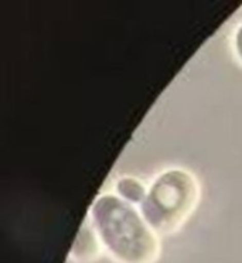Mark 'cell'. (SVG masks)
I'll return each mask as SVG.
<instances>
[{"mask_svg":"<svg viewBox=\"0 0 242 263\" xmlns=\"http://www.w3.org/2000/svg\"><path fill=\"white\" fill-rule=\"evenodd\" d=\"M115 194L132 205H142V202L147 195V189L138 178L125 176L116 180Z\"/></svg>","mask_w":242,"mask_h":263,"instance_id":"obj_4","label":"cell"},{"mask_svg":"<svg viewBox=\"0 0 242 263\" xmlns=\"http://www.w3.org/2000/svg\"><path fill=\"white\" fill-rule=\"evenodd\" d=\"M89 222L115 263H156L160 239L143 215L115 193L98 195L89 208Z\"/></svg>","mask_w":242,"mask_h":263,"instance_id":"obj_1","label":"cell"},{"mask_svg":"<svg viewBox=\"0 0 242 263\" xmlns=\"http://www.w3.org/2000/svg\"><path fill=\"white\" fill-rule=\"evenodd\" d=\"M102 253H105L104 246L97 231L89 221H85L69 252V260L74 263H94L98 260Z\"/></svg>","mask_w":242,"mask_h":263,"instance_id":"obj_3","label":"cell"},{"mask_svg":"<svg viewBox=\"0 0 242 263\" xmlns=\"http://www.w3.org/2000/svg\"><path fill=\"white\" fill-rule=\"evenodd\" d=\"M232 51H234L236 61L242 67V23L236 27L232 35Z\"/></svg>","mask_w":242,"mask_h":263,"instance_id":"obj_5","label":"cell"},{"mask_svg":"<svg viewBox=\"0 0 242 263\" xmlns=\"http://www.w3.org/2000/svg\"><path fill=\"white\" fill-rule=\"evenodd\" d=\"M200 200V184L185 168L161 172L147 189L140 214L157 235L176 234L191 217Z\"/></svg>","mask_w":242,"mask_h":263,"instance_id":"obj_2","label":"cell"}]
</instances>
